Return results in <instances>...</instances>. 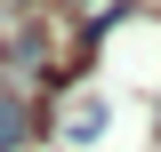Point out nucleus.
<instances>
[{
  "mask_svg": "<svg viewBox=\"0 0 161 152\" xmlns=\"http://www.w3.org/2000/svg\"><path fill=\"white\" fill-rule=\"evenodd\" d=\"M24 144H32V104L0 96V152H24Z\"/></svg>",
  "mask_w": 161,
  "mask_h": 152,
  "instance_id": "1",
  "label": "nucleus"
},
{
  "mask_svg": "<svg viewBox=\"0 0 161 152\" xmlns=\"http://www.w3.org/2000/svg\"><path fill=\"white\" fill-rule=\"evenodd\" d=\"M64 8H89V0H64Z\"/></svg>",
  "mask_w": 161,
  "mask_h": 152,
  "instance_id": "2",
  "label": "nucleus"
}]
</instances>
